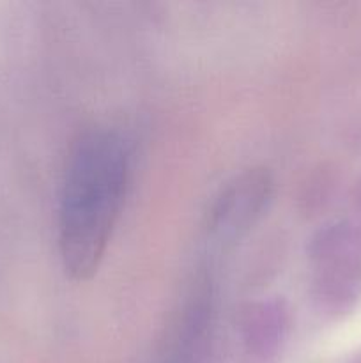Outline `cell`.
<instances>
[{"mask_svg":"<svg viewBox=\"0 0 361 363\" xmlns=\"http://www.w3.org/2000/svg\"><path fill=\"white\" fill-rule=\"evenodd\" d=\"M289 332V312L278 300L255 303L244 312L241 344L246 363H275Z\"/></svg>","mask_w":361,"mask_h":363,"instance_id":"obj_3","label":"cell"},{"mask_svg":"<svg viewBox=\"0 0 361 363\" xmlns=\"http://www.w3.org/2000/svg\"><path fill=\"white\" fill-rule=\"evenodd\" d=\"M126 138L110 128L85 131L71 147L59 202V250L66 275L85 282L98 272L120 216L130 179Z\"/></svg>","mask_w":361,"mask_h":363,"instance_id":"obj_1","label":"cell"},{"mask_svg":"<svg viewBox=\"0 0 361 363\" xmlns=\"http://www.w3.org/2000/svg\"><path fill=\"white\" fill-rule=\"evenodd\" d=\"M273 197V177L265 169H250L234 177L218 194L205 216L207 241L230 247L262 218Z\"/></svg>","mask_w":361,"mask_h":363,"instance_id":"obj_2","label":"cell"}]
</instances>
